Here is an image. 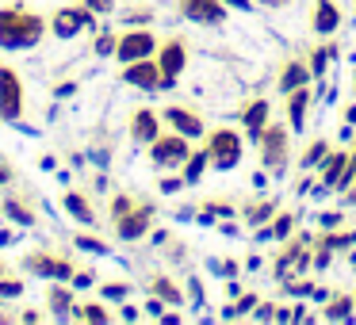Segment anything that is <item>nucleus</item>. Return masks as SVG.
<instances>
[{
	"label": "nucleus",
	"mask_w": 356,
	"mask_h": 325,
	"mask_svg": "<svg viewBox=\"0 0 356 325\" xmlns=\"http://www.w3.org/2000/svg\"><path fill=\"white\" fill-rule=\"evenodd\" d=\"M325 157H330V146H325V142H310V149H307V157H302V165H318V161H325Z\"/></svg>",
	"instance_id": "23"
},
{
	"label": "nucleus",
	"mask_w": 356,
	"mask_h": 325,
	"mask_svg": "<svg viewBox=\"0 0 356 325\" xmlns=\"http://www.w3.org/2000/svg\"><path fill=\"white\" fill-rule=\"evenodd\" d=\"M180 12L195 24H222V4L218 0H180Z\"/></svg>",
	"instance_id": "10"
},
{
	"label": "nucleus",
	"mask_w": 356,
	"mask_h": 325,
	"mask_svg": "<svg viewBox=\"0 0 356 325\" xmlns=\"http://www.w3.org/2000/svg\"><path fill=\"white\" fill-rule=\"evenodd\" d=\"M157 131H161V123H157V115L154 111H134V119H131V134H134V142H154L157 138Z\"/></svg>",
	"instance_id": "14"
},
{
	"label": "nucleus",
	"mask_w": 356,
	"mask_h": 325,
	"mask_svg": "<svg viewBox=\"0 0 356 325\" xmlns=\"http://www.w3.org/2000/svg\"><path fill=\"white\" fill-rule=\"evenodd\" d=\"M70 302H73V299H70V291H58V287H54V291H50V306H54L58 314H62V310L70 306Z\"/></svg>",
	"instance_id": "27"
},
{
	"label": "nucleus",
	"mask_w": 356,
	"mask_h": 325,
	"mask_svg": "<svg viewBox=\"0 0 356 325\" xmlns=\"http://www.w3.org/2000/svg\"><path fill=\"white\" fill-rule=\"evenodd\" d=\"M131 207H134V203L127 199V195H119V199H115V207H111V210H115V218H119V215H127Z\"/></svg>",
	"instance_id": "33"
},
{
	"label": "nucleus",
	"mask_w": 356,
	"mask_h": 325,
	"mask_svg": "<svg viewBox=\"0 0 356 325\" xmlns=\"http://www.w3.org/2000/svg\"><path fill=\"white\" fill-rule=\"evenodd\" d=\"M345 169H348V157H345V153H333V157H330V165H325V172H322V184L337 188V184H341V176H345Z\"/></svg>",
	"instance_id": "18"
},
{
	"label": "nucleus",
	"mask_w": 356,
	"mask_h": 325,
	"mask_svg": "<svg viewBox=\"0 0 356 325\" xmlns=\"http://www.w3.org/2000/svg\"><path fill=\"white\" fill-rule=\"evenodd\" d=\"M96 50H100V54H111V50H115V39H111V35H100V42H96Z\"/></svg>",
	"instance_id": "32"
},
{
	"label": "nucleus",
	"mask_w": 356,
	"mask_h": 325,
	"mask_svg": "<svg viewBox=\"0 0 356 325\" xmlns=\"http://www.w3.org/2000/svg\"><path fill=\"white\" fill-rule=\"evenodd\" d=\"M356 241V233H333V238H322V245L325 249H345V245H353Z\"/></svg>",
	"instance_id": "25"
},
{
	"label": "nucleus",
	"mask_w": 356,
	"mask_h": 325,
	"mask_svg": "<svg viewBox=\"0 0 356 325\" xmlns=\"http://www.w3.org/2000/svg\"><path fill=\"white\" fill-rule=\"evenodd\" d=\"M348 314H353V302H348V299H333L330 317H348Z\"/></svg>",
	"instance_id": "28"
},
{
	"label": "nucleus",
	"mask_w": 356,
	"mask_h": 325,
	"mask_svg": "<svg viewBox=\"0 0 356 325\" xmlns=\"http://www.w3.org/2000/svg\"><path fill=\"white\" fill-rule=\"evenodd\" d=\"M154 54V35L149 31H127L123 39L115 42V58L119 62H138V58Z\"/></svg>",
	"instance_id": "5"
},
{
	"label": "nucleus",
	"mask_w": 356,
	"mask_h": 325,
	"mask_svg": "<svg viewBox=\"0 0 356 325\" xmlns=\"http://www.w3.org/2000/svg\"><path fill=\"white\" fill-rule=\"evenodd\" d=\"M123 81H127V85H138V88H149V92L165 85L161 65H157V62H146V58H138V62H127Z\"/></svg>",
	"instance_id": "6"
},
{
	"label": "nucleus",
	"mask_w": 356,
	"mask_h": 325,
	"mask_svg": "<svg viewBox=\"0 0 356 325\" xmlns=\"http://www.w3.org/2000/svg\"><path fill=\"white\" fill-rule=\"evenodd\" d=\"M24 115V85L12 69H0V119Z\"/></svg>",
	"instance_id": "4"
},
{
	"label": "nucleus",
	"mask_w": 356,
	"mask_h": 325,
	"mask_svg": "<svg viewBox=\"0 0 356 325\" xmlns=\"http://www.w3.org/2000/svg\"><path fill=\"white\" fill-rule=\"evenodd\" d=\"M261 142H264V165H268V169H280V161H284L287 131H284V126H264Z\"/></svg>",
	"instance_id": "12"
},
{
	"label": "nucleus",
	"mask_w": 356,
	"mask_h": 325,
	"mask_svg": "<svg viewBox=\"0 0 356 325\" xmlns=\"http://www.w3.org/2000/svg\"><path fill=\"white\" fill-rule=\"evenodd\" d=\"M8 215L16 218V222H31V215H27V210L19 207V203H8Z\"/></svg>",
	"instance_id": "30"
},
{
	"label": "nucleus",
	"mask_w": 356,
	"mask_h": 325,
	"mask_svg": "<svg viewBox=\"0 0 356 325\" xmlns=\"http://www.w3.org/2000/svg\"><path fill=\"white\" fill-rule=\"evenodd\" d=\"M88 24H92L88 8H62V12H54V35H62V39L77 35L81 27H88Z\"/></svg>",
	"instance_id": "11"
},
{
	"label": "nucleus",
	"mask_w": 356,
	"mask_h": 325,
	"mask_svg": "<svg viewBox=\"0 0 356 325\" xmlns=\"http://www.w3.org/2000/svg\"><path fill=\"white\" fill-rule=\"evenodd\" d=\"M264 4H284V0H264Z\"/></svg>",
	"instance_id": "40"
},
{
	"label": "nucleus",
	"mask_w": 356,
	"mask_h": 325,
	"mask_svg": "<svg viewBox=\"0 0 356 325\" xmlns=\"http://www.w3.org/2000/svg\"><path fill=\"white\" fill-rule=\"evenodd\" d=\"M88 12H111V0H85Z\"/></svg>",
	"instance_id": "31"
},
{
	"label": "nucleus",
	"mask_w": 356,
	"mask_h": 325,
	"mask_svg": "<svg viewBox=\"0 0 356 325\" xmlns=\"http://www.w3.org/2000/svg\"><path fill=\"white\" fill-rule=\"evenodd\" d=\"M337 222H341L337 210H325V215H322V226H337Z\"/></svg>",
	"instance_id": "36"
},
{
	"label": "nucleus",
	"mask_w": 356,
	"mask_h": 325,
	"mask_svg": "<svg viewBox=\"0 0 356 325\" xmlns=\"http://www.w3.org/2000/svg\"><path fill=\"white\" fill-rule=\"evenodd\" d=\"M42 39V16L24 8H4L0 12V47L19 50V47H35Z\"/></svg>",
	"instance_id": "1"
},
{
	"label": "nucleus",
	"mask_w": 356,
	"mask_h": 325,
	"mask_svg": "<svg viewBox=\"0 0 356 325\" xmlns=\"http://www.w3.org/2000/svg\"><path fill=\"white\" fill-rule=\"evenodd\" d=\"M24 291V287L16 283V279H4V283H0V294H19Z\"/></svg>",
	"instance_id": "34"
},
{
	"label": "nucleus",
	"mask_w": 356,
	"mask_h": 325,
	"mask_svg": "<svg viewBox=\"0 0 356 325\" xmlns=\"http://www.w3.org/2000/svg\"><path fill=\"white\" fill-rule=\"evenodd\" d=\"M291 226H295V215H284V218L276 222V230H272V233H276V238H287V233H291Z\"/></svg>",
	"instance_id": "29"
},
{
	"label": "nucleus",
	"mask_w": 356,
	"mask_h": 325,
	"mask_svg": "<svg viewBox=\"0 0 356 325\" xmlns=\"http://www.w3.org/2000/svg\"><path fill=\"white\" fill-rule=\"evenodd\" d=\"M241 119H245V126H249V138L261 142L264 126H268V103H264V100H253L245 111H241Z\"/></svg>",
	"instance_id": "15"
},
{
	"label": "nucleus",
	"mask_w": 356,
	"mask_h": 325,
	"mask_svg": "<svg viewBox=\"0 0 356 325\" xmlns=\"http://www.w3.org/2000/svg\"><path fill=\"white\" fill-rule=\"evenodd\" d=\"M302 115H307V88H291V96H287V123H291V131H302Z\"/></svg>",
	"instance_id": "17"
},
{
	"label": "nucleus",
	"mask_w": 356,
	"mask_h": 325,
	"mask_svg": "<svg viewBox=\"0 0 356 325\" xmlns=\"http://www.w3.org/2000/svg\"><path fill=\"white\" fill-rule=\"evenodd\" d=\"M149 218H154V207H131L127 215L115 218V233L123 241H134V238H142V233L149 230Z\"/></svg>",
	"instance_id": "7"
},
{
	"label": "nucleus",
	"mask_w": 356,
	"mask_h": 325,
	"mask_svg": "<svg viewBox=\"0 0 356 325\" xmlns=\"http://www.w3.org/2000/svg\"><path fill=\"white\" fill-rule=\"evenodd\" d=\"M207 153L218 169H234V165L241 161V138L234 131H215L207 138Z\"/></svg>",
	"instance_id": "2"
},
{
	"label": "nucleus",
	"mask_w": 356,
	"mask_h": 325,
	"mask_svg": "<svg viewBox=\"0 0 356 325\" xmlns=\"http://www.w3.org/2000/svg\"><path fill=\"white\" fill-rule=\"evenodd\" d=\"M268 215H272V203H257V207H249V215H245V218L257 226V222H264Z\"/></svg>",
	"instance_id": "26"
},
{
	"label": "nucleus",
	"mask_w": 356,
	"mask_h": 325,
	"mask_svg": "<svg viewBox=\"0 0 356 325\" xmlns=\"http://www.w3.org/2000/svg\"><path fill=\"white\" fill-rule=\"evenodd\" d=\"M180 184H184V180H161V192H177Z\"/></svg>",
	"instance_id": "39"
},
{
	"label": "nucleus",
	"mask_w": 356,
	"mask_h": 325,
	"mask_svg": "<svg viewBox=\"0 0 356 325\" xmlns=\"http://www.w3.org/2000/svg\"><path fill=\"white\" fill-rule=\"evenodd\" d=\"M27 268L39 272V276H50V279H70L73 276V264L70 260H62V256H47V253L27 256Z\"/></svg>",
	"instance_id": "9"
},
{
	"label": "nucleus",
	"mask_w": 356,
	"mask_h": 325,
	"mask_svg": "<svg viewBox=\"0 0 356 325\" xmlns=\"http://www.w3.org/2000/svg\"><path fill=\"white\" fill-rule=\"evenodd\" d=\"M104 294H108V299H123V294H127V287H123V283H111Z\"/></svg>",
	"instance_id": "35"
},
{
	"label": "nucleus",
	"mask_w": 356,
	"mask_h": 325,
	"mask_svg": "<svg viewBox=\"0 0 356 325\" xmlns=\"http://www.w3.org/2000/svg\"><path fill=\"white\" fill-rule=\"evenodd\" d=\"M85 322H108V310L100 306V302H81V310H77Z\"/></svg>",
	"instance_id": "22"
},
{
	"label": "nucleus",
	"mask_w": 356,
	"mask_h": 325,
	"mask_svg": "<svg viewBox=\"0 0 356 325\" xmlns=\"http://www.w3.org/2000/svg\"><path fill=\"white\" fill-rule=\"evenodd\" d=\"M65 207H70V215L77 218V222H92V218H96L92 215V203H88L85 195H73L70 192V195H65Z\"/></svg>",
	"instance_id": "19"
},
{
	"label": "nucleus",
	"mask_w": 356,
	"mask_h": 325,
	"mask_svg": "<svg viewBox=\"0 0 356 325\" xmlns=\"http://www.w3.org/2000/svg\"><path fill=\"white\" fill-rule=\"evenodd\" d=\"M165 123H169L177 134H184V138H200L203 134L200 115H192V111H184V108H169L165 111Z\"/></svg>",
	"instance_id": "13"
},
{
	"label": "nucleus",
	"mask_w": 356,
	"mask_h": 325,
	"mask_svg": "<svg viewBox=\"0 0 356 325\" xmlns=\"http://www.w3.org/2000/svg\"><path fill=\"white\" fill-rule=\"evenodd\" d=\"M154 291L161 294V299H169V302H180V291L169 283V279H154Z\"/></svg>",
	"instance_id": "24"
},
{
	"label": "nucleus",
	"mask_w": 356,
	"mask_h": 325,
	"mask_svg": "<svg viewBox=\"0 0 356 325\" xmlns=\"http://www.w3.org/2000/svg\"><path fill=\"white\" fill-rule=\"evenodd\" d=\"M207 161H211L207 149H203V153H192V161H188V172H184V184H195V180H200V172L207 169Z\"/></svg>",
	"instance_id": "21"
},
{
	"label": "nucleus",
	"mask_w": 356,
	"mask_h": 325,
	"mask_svg": "<svg viewBox=\"0 0 356 325\" xmlns=\"http://www.w3.org/2000/svg\"><path fill=\"white\" fill-rule=\"evenodd\" d=\"M184 42L180 39H172V42H165L161 47V54H157V65H161V77H165V85H172V81L180 77V69H184Z\"/></svg>",
	"instance_id": "8"
},
{
	"label": "nucleus",
	"mask_w": 356,
	"mask_h": 325,
	"mask_svg": "<svg viewBox=\"0 0 356 325\" xmlns=\"http://www.w3.org/2000/svg\"><path fill=\"white\" fill-rule=\"evenodd\" d=\"M149 146H154V153H149V157H154L157 169H177V165L188 161V142H184V134H169V138H161V134H157Z\"/></svg>",
	"instance_id": "3"
},
{
	"label": "nucleus",
	"mask_w": 356,
	"mask_h": 325,
	"mask_svg": "<svg viewBox=\"0 0 356 325\" xmlns=\"http://www.w3.org/2000/svg\"><path fill=\"white\" fill-rule=\"evenodd\" d=\"M77 245H81V249H104L96 238H77Z\"/></svg>",
	"instance_id": "37"
},
{
	"label": "nucleus",
	"mask_w": 356,
	"mask_h": 325,
	"mask_svg": "<svg viewBox=\"0 0 356 325\" xmlns=\"http://www.w3.org/2000/svg\"><path fill=\"white\" fill-rule=\"evenodd\" d=\"M280 85H284L287 92H291V88H302V85H307V69H302L299 62H291V65L284 69V77H280Z\"/></svg>",
	"instance_id": "20"
},
{
	"label": "nucleus",
	"mask_w": 356,
	"mask_h": 325,
	"mask_svg": "<svg viewBox=\"0 0 356 325\" xmlns=\"http://www.w3.org/2000/svg\"><path fill=\"white\" fill-rule=\"evenodd\" d=\"M345 123L356 126V103H348V108H345Z\"/></svg>",
	"instance_id": "38"
},
{
	"label": "nucleus",
	"mask_w": 356,
	"mask_h": 325,
	"mask_svg": "<svg viewBox=\"0 0 356 325\" xmlns=\"http://www.w3.org/2000/svg\"><path fill=\"white\" fill-rule=\"evenodd\" d=\"M337 4L333 0H318L314 4V31H322V35H333L337 31Z\"/></svg>",
	"instance_id": "16"
}]
</instances>
